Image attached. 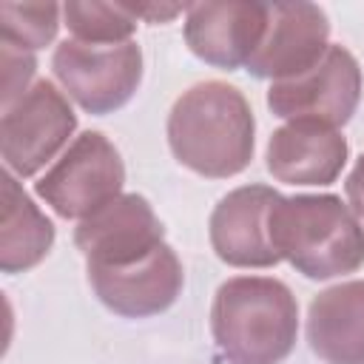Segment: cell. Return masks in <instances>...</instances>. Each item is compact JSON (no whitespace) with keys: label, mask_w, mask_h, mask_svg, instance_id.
Here are the masks:
<instances>
[{"label":"cell","mask_w":364,"mask_h":364,"mask_svg":"<svg viewBox=\"0 0 364 364\" xmlns=\"http://www.w3.org/2000/svg\"><path fill=\"white\" fill-rule=\"evenodd\" d=\"M267 28V3L208 0L185 9V43L208 65L233 71L247 65Z\"/></svg>","instance_id":"obj_11"},{"label":"cell","mask_w":364,"mask_h":364,"mask_svg":"<svg viewBox=\"0 0 364 364\" xmlns=\"http://www.w3.org/2000/svg\"><path fill=\"white\" fill-rule=\"evenodd\" d=\"M344 188H347V199H350L353 213L364 219V154L355 159V165H353V171H350V176L344 182Z\"/></svg>","instance_id":"obj_19"},{"label":"cell","mask_w":364,"mask_h":364,"mask_svg":"<svg viewBox=\"0 0 364 364\" xmlns=\"http://www.w3.org/2000/svg\"><path fill=\"white\" fill-rule=\"evenodd\" d=\"M330 20L316 3H267V28L247 60V71L259 80H293L310 71L327 51Z\"/></svg>","instance_id":"obj_9"},{"label":"cell","mask_w":364,"mask_h":364,"mask_svg":"<svg viewBox=\"0 0 364 364\" xmlns=\"http://www.w3.org/2000/svg\"><path fill=\"white\" fill-rule=\"evenodd\" d=\"M54 245L51 219L31 202L11 171L3 173V228H0V270L26 273L46 259Z\"/></svg>","instance_id":"obj_15"},{"label":"cell","mask_w":364,"mask_h":364,"mask_svg":"<svg viewBox=\"0 0 364 364\" xmlns=\"http://www.w3.org/2000/svg\"><path fill=\"white\" fill-rule=\"evenodd\" d=\"M282 193L267 185H242L225 193L208 222L213 253L230 267H273L279 253L270 245L267 213Z\"/></svg>","instance_id":"obj_12"},{"label":"cell","mask_w":364,"mask_h":364,"mask_svg":"<svg viewBox=\"0 0 364 364\" xmlns=\"http://www.w3.org/2000/svg\"><path fill=\"white\" fill-rule=\"evenodd\" d=\"M361 100V68L353 51L344 46H327L324 57L304 74L282 82H270L267 108L293 122L310 119L330 128L350 122Z\"/></svg>","instance_id":"obj_7"},{"label":"cell","mask_w":364,"mask_h":364,"mask_svg":"<svg viewBox=\"0 0 364 364\" xmlns=\"http://www.w3.org/2000/svg\"><path fill=\"white\" fill-rule=\"evenodd\" d=\"M85 270L94 296L122 318H148L165 313L179 299L185 284L182 262L168 242L136 262Z\"/></svg>","instance_id":"obj_8"},{"label":"cell","mask_w":364,"mask_h":364,"mask_svg":"<svg viewBox=\"0 0 364 364\" xmlns=\"http://www.w3.org/2000/svg\"><path fill=\"white\" fill-rule=\"evenodd\" d=\"M0 51H3V94H0V102L3 108H9L11 102H17L31 85V77L37 71V60H34V51H26L20 46H11L6 40H0Z\"/></svg>","instance_id":"obj_18"},{"label":"cell","mask_w":364,"mask_h":364,"mask_svg":"<svg viewBox=\"0 0 364 364\" xmlns=\"http://www.w3.org/2000/svg\"><path fill=\"white\" fill-rule=\"evenodd\" d=\"M168 145L176 162L199 176L228 179L242 173L256 145L250 102L222 80L191 85L168 114Z\"/></svg>","instance_id":"obj_1"},{"label":"cell","mask_w":364,"mask_h":364,"mask_svg":"<svg viewBox=\"0 0 364 364\" xmlns=\"http://www.w3.org/2000/svg\"><path fill=\"white\" fill-rule=\"evenodd\" d=\"M210 333L225 364H282L299 336L296 296L270 276H233L213 296Z\"/></svg>","instance_id":"obj_2"},{"label":"cell","mask_w":364,"mask_h":364,"mask_svg":"<svg viewBox=\"0 0 364 364\" xmlns=\"http://www.w3.org/2000/svg\"><path fill=\"white\" fill-rule=\"evenodd\" d=\"M77 128V114L65 94L48 80H37L17 102L3 108L0 117V151L6 168L28 179L48 165Z\"/></svg>","instance_id":"obj_6"},{"label":"cell","mask_w":364,"mask_h":364,"mask_svg":"<svg viewBox=\"0 0 364 364\" xmlns=\"http://www.w3.org/2000/svg\"><path fill=\"white\" fill-rule=\"evenodd\" d=\"M310 350L327 364H364V282L321 290L307 310Z\"/></svg>","instance_id":"obj_14"},{"label":"cell","mask_w":364,"mask_h":364,"mask_svg":"<svg viewBox=\"0 0 364 364\" xmlns=\"http://www.w3.org/2000/svg\"><path fill=\"white\" fill-rule=\"evenodd\" d=\"M51 68L65 94L88 114L102 117L122 108L142 82V51L134 40L117 46H88L63 40Z\"/></svg>","instance_id":"obj_5"},{"label":"cell","mask_w":364,"mask_h":364,"mask_svg":"<svg viewBox=\"0 0 364 364\" xmlns=\"http://www.w3.org/2000/svg\"><path fill=\"white\" fill-rule=\"evenodd\" d=\"M57 3H0V28L3 40L26 51H37L57 37L60 28Z\"/></svg>","instance_id":"obj_17"},{"label":"cell","mask_w":364,"mask_h":364,"mask_svg":"<svg viewBox=\"0 0 364 364\" xmlns=\"http://www.w3.org/2000/svg\"><path fill=\"white\" fill-rule=\"evenodd\" d=\"M63 17L74 40L88 46H117L128 43L136 31V14L125 3H97V0H68Z\"/></svg>","instance_id":"obj_16"},{"label":"cell","mask_w":364,"mask_h":364,"mask_svg":"<svg viewBox=\"0 0 364 364\" xmlns=\"http://www.w3.org/2000/svg\"><path fill=\"white\" fill-rule=\"evenodd\" d=\"M165 242V228L151 202L139 193H122L74 228V245L85 267L128 264Z\"/></svg>","instance_id":"obj_10"},{"label":"cell","mask_w":364,"mask_h":364,"mask_svg":"<svg viewBox=\"0 0 364 364\" xmlns=\"http://www.w3.org/2000/svg\"><path fill=\"white\" fill-rule=\"evenodd\" d=\"M125 165L114 142L100 131H82L34 185L37 196L63 216L85 219L122 196Z\"/></svg>","instance_id":"obj_4"},{"label":"cell","mask_w":364,"mask_h":364,"mask_svg":"<svg viewBox=\"0 0 364 364\" xmlns=\"http://www.w3.org/2000/svg\"><path fill=\"white\" fill-rule=\"evenodd\" d=\"M350 148L338 128L293 119L267 139V171L287 185H330L341 176Z\"/></svg>","instance_id":"obj_13"},{"label":"cell","mask_w":364,"mask_h":364,"mask_svg":"<svg viewBox=\"0 0 364 364\" xmlns=\"http://www.w3.org/2000/svg\"><path fill=\"white\" fill-rule=\"evenodd\" d=\"M131 9L136 17H142L148 23H165L182 11V6H156V3H142V6H131Z\"/></svg>","instance_id":"obj_20"},{"label":"cell","mask_w":364,"mask_h":364,"mask_svg":"<svg viewBox=\"0 0 364 364\" xmlns=\"http://www.w3.org/2000/svg\"><path fill=\"white\" fill-rule=\"evenodd\" d=\"M267 233L279 259L316 282L364 264V228L336 193L279 196L267 213Z\"/></svg>","instance_id":"obj_3"}]
</instances>
